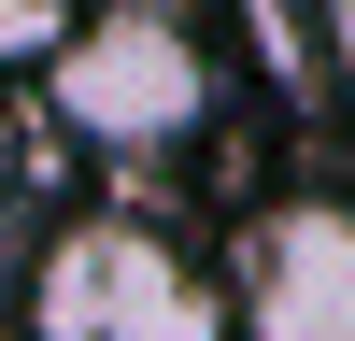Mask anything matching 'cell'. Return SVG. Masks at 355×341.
Masks as SVG:
<instances>
[{
  "mask_svg": "<svg viewBox=\"0 0 355 341\" xmlns=\"http://www.w3.org/2000/svg\"><path fill=\"white\" fill-rule=\"evenodd\" d=\"M227 313H242V284H214L142 213H71L28 256V327L43 341H214Z\"/></svg>",
  "mask_w": 355,
  "mask_h": 341,
  "instance_id": "6da1fadb",
  "label": "cell"
},
{
  "mask_svg": "<svg viewBox=\"0 0 355 341\" xmlns=\"http://www.w3.org/2000/svg\"><path fill=\"white\" fill-rule=\"evenodd\" d=\"M43 114L71 142H100V157H171V142L214 114V57H199V28L157 15V0H100V15H71V43L43 57Z\"/></svg>",
  "mask_w": 355,
  "mask_h": 341,
  "instance_id": "7a4b0ae2",
  "label": "cell"
},
{
  "mask_svg": "<svg viewBox=\"0 0 355 341\" xmlns=\"http://www.w3.org/2000/svg\"><path fill=\"white\" fill-rule=\"evenodd\" d=\"M242 327L256 341H355V199H284L242 242Z\"/></svg>",
  "mask_w": 355,
  "mask_h": 341,
  "instance_id": "3957f363",
  "label": "cell"
},
{
  "mask_svg": "<svg viewBox=\"0 0 355 341\" xmlns=\"http://www.w3.org/2000/svg\"><path fill=\"white\" fill-rule=\"evenodd\" d=\"M0 43H15V57H28V71H43V57H57V43H71V15H57V0H0Z\"/></svg>",
  "mask_w": 355,
  "mask_h": 341,
  "instance_id": "277c9868",
  "label": "cell"
}]
</instances>
